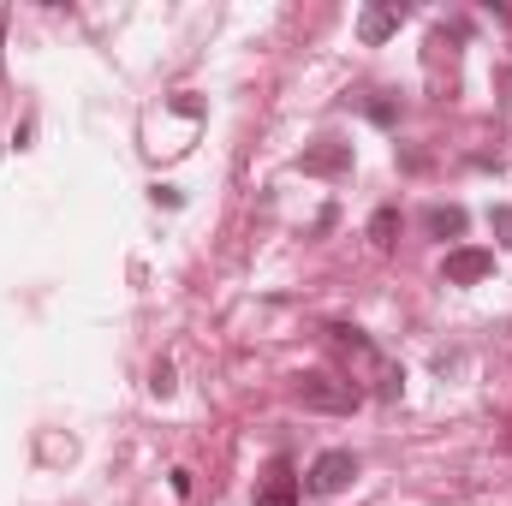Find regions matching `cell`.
Returning <instances> with one entry per match:
<instances>
[{"label":"cell","mask_w":512,"mask_h":506,"mask_svg":"<svg viewBox=\"0 0 512 506\" xmlns=\"http://www.w3.org/2000/svg\"><path fill=\"white\" fill-rule=\"evenodd\" d=\"M399 227H405V221H399L393 203L376 209V215H370V245H376V251H393V245H399Z\"/></svg>","instance_id":"ba28073f"},{"label":"cell","mask_w":512,"mask_h":506,"mask_svg":"<svg viewBox=\"0 0 512 506\" xmlns=\"http://www.w3.org/2000/svg\"><path fill=\"white\" fill-rule=\"evenodd\" d=\"M256 506H298V477H292V471L280 465V471L268 477V489L256 495Z\"/></svg>","instance_id":"9c48e42d"},{"label":"cell","mask_w":512,"mask_h":506,"mask_svg":"<svg viewBox=\"0 0 512 506\" xmlns=\"http://www.w3.org/2000/svg\"><path fill=\"white\" fill-rule=\"evenodd\" d=\"M507 447H512V429H507Z\"/></svg>","instance_id":"9a60e30c"},{"label":"cell","mask_w":512,"mask_h":506,"mask_svg":"<svg viewBox=\"0 0 512 506\" xmlns=\"http://www.w3.org/2000/svg\"><path fill=\"white\" fill-rule=\"evenodd\" d=\"M495 90H501V102L512 108V66H501V78H495Z\"/></svg>","instance_id":"4fadbf2b"},{"label":"cell","mask_w":512,"mask_h":506,"mask_svg":"<svg viewBox=\"0 0 512 506\" xmlns=\"http://www.w3.org/2000/svg\"><path fill=\"white\" fill-rule=\"evenodd\" d=\"M370 120L376 126H393V102H370Z\"/></svg>","instance_id":"7c38bea8"},{"label":"cell","mask_w":512,"mask_h":506,"mask_svg":"<svg viewBox=\"0 0 512 506\" xmlns=\"http://www.w3.org/2000/svg\"><path fill=\"white\" fill-rule=\"evenodd\" d=\"M298 173H310V179H340V173H352V143H340V137L310 143V149L298 155Z\"/></svg>","instance_id":"3957f363"},{"label":"cell","mask_w":512,"mask_h":506,"mask_svg":"<svg viewBox=\"0 0 512 506\" xmlns=\"http://www.w3.org/2000/svg\"><path fill=\"white\" fill-rule=\"evenodd\" d=\"M352 483H358V459H352L346 447H328V453L310 465V477H304V489H310V495H328V501L346 495Z\"/></svg>","instance_id":"7a4b0ae2"},{"label":"cell","mask_w":512,"mask_h":506,"mask_svg":"<svg viewBox=\"0 0 512 506\" xmlns=\"http://www.w3.org/2000/svg\"><path fill=\"white\" fill-rule=\"evenodd\" d=\"M423 227H429V239H465V209L459 203H435V209H423Z\"/></svg>","instance_id":"8992f818"},{"label":"cell","mask_w":512,"mask_h":506,"mask_svg":"<svg viewBox=\"0 0 512 506\" xmlns=\"http://www.w3.org/2000/svg\"><path fill=\"white\" fill-rule=\"evenodd\" d=\"M149 387H155V393L167 399V393H173V370H167V364H155V381H149Z\"/></svg>","instance_id":"8fae6325"},{"label":"cell","mask_w":512,"mask_h":506,"mask_svg":"<svg viewBox=\"0 0 512 506\" xmlns=\"http://www.w3.org/2000/svg\"><path fill=\"white\" fill-rule=\"evenodd\" d=\"M495 274V251H447V262H441V280L447 286H477V280H489Z\"/></svg>","instance_id":"277c9868"},{"label":"cell","mask_w":512,"mask_h":506,"mask_svg":"<svg viewBox=\"0 0 512 506\" xmlns=\"http://www.w3.org/2000/svg\"><path fill=\"white\" fill-rule=\"evenodd\" d=\"M292 393H298L304 411H328V417H352L364 405V387H352V381H340V376H322V370H304V376L292 381Z\"/></svg>","instance_id":"6da1fadb"},{"label":"cell","mask_w":512,"mask_h":506,"mask_svg":"<svg viewBox=\"0 0 512 506\" xmlns=\"http://www.w3.org/2000/svg\"><path fill=\"white\" fill-rule=\"evenodd\" d=\"M328 340L346 352V358H358V364H382V352L370 346V334L364 328H346V322H328Z\"/></svg>","instance_id":"52a82bcc"},{"label":"cell","mask_w":512,"mask_h":506,"mask_svg":"<svg viewBox=\"0 0 512 506\" xmlns=\"http://www.w3.org/2000/svg\"><path fill=\"white\" fill-rule=\"evenodd\" d=\"M489 221H495V233H501V245H507V251H512V209H495Z\"/></svg>","instance_id":"30bf717a"},{"label":"cell","mask_w":512,"mask_h":506,"mask_svg":"<svg viewBox=\"0 0 512 506\" xmlns=\"http://www.w3.org/2000/svg\"><path fill=\"white\" fill-rule=\"evenodd\" d=\"M0 48H6V12H0Z\"/></svg>","instance_id":"5bb4252c"},{"label":"cell","mask_w":512,"mask_h":506,"mask_svg":"<svg viewBox=\"0 0 512 506\" xmlns=\"http://www.w3.org/2000/svg\"><path fill=\"white\" fill-rule=\"evenodd\" d=\"M399 24H405V6H399V0H376V6L358 12V36H364V42H387Z\"/></svg>","instance_id":"5b68a950"}]
</instances>
